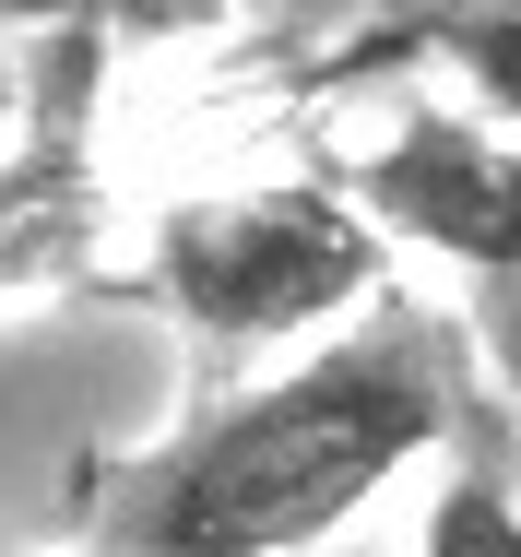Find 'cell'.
Listing matches in <instances>:
<instances>
[{
  "mask_svg": "<svg viewBox=\"0 0 521 557\" xmlns=\"http://www.w3.org/2000/svg\"><path fill=\"white\" fill-rule=\"evenodd\" d=\"M462 416V344L415 297H368L261 392H225L178 440L84 474V557H309Z\"/></svg>",
  "mask_w": 521,
  "mask_h": 557,
  "instance_id": "6da1fadb",
  "label": "cell"
},
{
  "mask_svg": "<svg viewBox=\"0 0 521 557\" xmlns=\"http://www.w3.org/2000/svg\"><path fill=\"white\" fill-rule=\"evenodd\" d=\"M404 36L426 60H450L486 119H521V0H426Z\"/></svg>",
  "mask_w": 521,
  "mask_h": 557,
  "instance_id": "5b68a950",
  "label": "cell"
},
{
  "mask_svg": "<svg viewBox=\"0 0 521 557\" xmlns=\"http://www.w3.org/2000/svg\"><path fill=\"white\" fill-rule=\"evenodd\" d=\"M486 333H498V368L521 380V273L498 285V297H486Z\"/></svg>",
  "mask_w": 521,
  "mask_h": 557,
  "instance_id": "ba28073f",
  "label": "cell"
},
{
  "mask_svg": "<svg viewBox=\"0 0 521 557\" xmlns=\"http://www.w3.org/2000/svg\"><path fill=\"white\" fill-rule=\"evenodd\" d=\"M96 84H107V48H96V36H48V48H36L24 143L0 154V297H36V285L96 273V237H107Z\"/></svg>",
  "mask_w": 521,
  "mask_h": 557,
  "instance_id": "277c9868",
  "label": "cell"
},
{
  "mask_svg": "<svg viewBox=\"0 0 521 557\" xmlns=\"http://www.w3.org/2000/svg\"><path fill=\"white\" fill-rule=\"evenodd\" d=\"M154 297L202 344H297L380 297V225L320 178L202 190L154 225Z\"/></svg>",
  "mask_w": 521,
  "mask_h": 557,
  "instance_id": "7a4b0ae2",
  "label": "cell"
},
{
  "mask_svg": "<svg viewBox=\"0 0 521 557\" xmlns=\"http://www.w3.org/2000/svg\"><path fill=\"white\" fill-rule=\"evenodd\" d=\"M225 0H0V24H48V36H96V48H119V36H190V24H213Z\"/></svg>",
  "mask_w": 521,
  "mask_h": 557,
  "instance_id": "52a82bcc",
  "label": "cell"
},
{
  "mask_svg": "<svg viewBox=\"0 0 521 557\" xmlns=\"http://www.w3.org/2000/svg\"><path fill=\"white\" fill-rule=\"evenodd\" d=\"M344 202L380 237H415L438 261H462L486 297L521 273V143L450 108H404L392 143H368L344 166Z\"/></svg>",
  "mask_w": 521,
  "mask_h": 557,
  "instance_id": "3957f363",
  "label": "cell"
},
{
  "mask_svg": "<svg viewBox=\"0 0 521 557\" xmlns=\"http://www.w3.org/2000/svg\"><path fill=\"white\" fill-rule=\"evenodd\" d=\"M415 557H521V498L498 462H462L438 498H426V534Z\"/></svg>",
  "mask_w": 521,
  "mask_h": 557,
  "instance_id": "8992f818",
  "label": "cell"
}]
</instances>
